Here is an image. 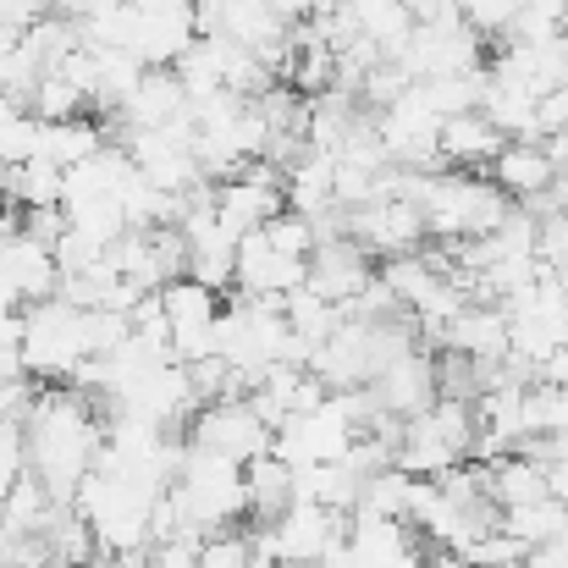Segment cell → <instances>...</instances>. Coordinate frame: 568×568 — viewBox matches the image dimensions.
<instances>
[{
  "label": "cell",
  "mask_w": 568,
  "mask_h": 568,
  "mask_svg": "<svg viewBox=\"0 0 568 568\" xmlns=\"http://www.w3.org/2000/svg\"><path fill=\"white\" fill-rule=\"evenodd\" d=\"M199 39V11L193 6H133L122 50H133L144 67H178Z\"/></svg>",
  "instance_id": "obj_16"
},
{
  "label": "cell",
  "mask_w": 568,
  "mask_h": 568,
  "mask_svg": "<svg viewBox=\"0 0 568 568\" xmlns=\"http://www.w3.org/2000/svg\"><path fill=\"white\" fill-rule=\"evenodd\" d=\"M497 525L536 552V547H547L552 536L568 530V503L564 497H536V503H519V508H497Z\"/></svg>",
  "instance_id": "obj_27"
},
{
  "label": "cell",
  "mask_w": 568,
  "mask_h": 568,
  "mask_svg": "<svg viewBox=\"0 0 568 568\" xmlns=\"http://www.w3.org/2000/svg\"><path fill=\"white\" fill-rule=\"evenodd\" d=\"M419 204H425V226H430V237H442V243L491 237V232L508 221V210H514V199L497 189L491 178H480V172H458V166L425 172Z\"/></svg>",
  "instance_id": "obj_2"
},
{
  "label": "cell",
  "mask_w": 568,
  "mask_h": 568,
  "mask_svg": "<svg viewBox=\"0 0 568 568\" xmlns=\"http://www.w3.org/2000/svg\"><path fill=\"white\" fill-rule=\"evenodd\" d=\"M17 33L11 28H0V94H6V83H11V72H17Z\"/></svg>",
  "instance_id": "obj_33"
},
{
  "label": "cell",
  "mask_w": 568,
  "mask_h": 568,
  "mask_svg": "<svg viewBox=\"0 0 568 568\" xmlns=\"http://www.w3.org/2000/svg\"><path fill=\"white\" fill-rule=\"evenodd\" d=\"M348 232L371 248V254H414L425 237H430V226H425V204L414 199V193H376V199H365V204H354L348 210Z\"/></svg>",
  "instance_id": "obj_12"
},
{
  "label": "cell",
  "mask_w": 568,
  "mask_h": 568,
  "mask_svg": "<svg viewBox=\"0 0 568 568\" xmlns=\"http://www.w3.org/2000/svg\"><path fill=\"white\" fill-rule=\"evenodd\" d=\"M491 183L508 199H547L558 183V161L547 155L541 139H508L503 155L491 161Z\"/></svg>",
  "instance_id": "obj_19"
},
{
  "label": "cell",
  "mask_w": 568,
  "mask_h": 568,
  "mask_svg": "<svg viewBox=\"0 0 568 568\" xmlns=\"http://www.w3.org/2000/svg\"><path fill=\"white\" fill-rule=\"evenodd\" d=\"M161 310H166V326H172V348L183 365H199L215 354V332H221V304H215V287L178 276L161 287Z\"/></svg>",
  "instance_id": "obj_13"
},
{
  "label": "cell",
  "mask_w": 568,
  "mask_h": 568,
  "mask_svg": "<svg viewBox=\"0 0 568 568\" xmlns=\"http://www.w3.org/2000/svg\"><path fill=\"white\" fill-rule=\"evenodd\" d=\"M199 564H204V536L199 530L150 541V552H144V568H199Z\"/></svg>",
  "instance_id": "obj_31"
},
{
  "label": "cell",
  "mask_w": 568,
  "mask_h": 568,
  "mask_svg": "<svg viewBox=\"0 0 568 568\" xmlns=\"http://www.w3.org/2000/svg\"><path fill=\"white\" fill-rule=\"evenodd\" d=\"M486 486H491V503L497 508H519V503L552 497L547 464L536 453H497V464H486Z\"/></svg>",
  "instance_id": "obj_24"
},
{
  "label": "cell",
  "mask_w": 568,
  "mask_h": 568,
  "mask_svg": "<svg viewBox=\"0 0 568 568\" xmlns=\"http://www.w3.org/2000/svg\"><path fill=\"white\" fill-rule=\"evenodd\" d=\"M116 116L128 122V133H133V128H166V122H183V116H189V83L178 78V67H150Z\"/></svg>",
  "instance_id": "obj_20"
},
{
  "label": "cell",
  "mask_w": 568,
  "mask_h": 568,
  "mask_svg": "<svg viewBox=\"0 0 568 568\" xmlns=\"http://www.w3.org/2000/svg\"><path fill=\"white\" fill-rule=\"evenodd\" d=\"M183 514H189L193 530L215 536V530H232L243 514H248V480H243V464L237 458H221L210 447H183V464H178V480H172Z\"/></svg>",
  "instance_id": "obj_5"
},
{
  "label": "cell",
  "mask_w": 568,
  "mask_h": 568,
  "mask_svg": "<svg viewBox=\"0 0 568 568\" xmlns=\"http://www.w3.org/2000/svg\"><path fill=\"white\" fill-rule=\"evenodd\" d=\"M475 436H480L475 403L442 392L430 408H419L414 419H403V436H397V469H408V475H419V480H436V475L458 469V464L475 453Z\"/></svg>",
  "instance_id": "obj_4"
},
{
  "label": "cell",
  "mask_w": 568,
  "mask_h": 568,
  "mask_svg": "<svg viewBox=\"0 0 568 568\" xmlns=\"http://www.w3.org/2000/svg\"><path fill=\"white\" fill-rule=\"evenodd\" d=\"M199 568H276V558H265L254 536L215 530V536H204V564Z\"/></svg>",
  "instance_id": "obj_30"
},
{
  "label": "cell",
  "mask_w": 568,
  "mask_h": 568,
  "mask_svg": "<svg viewBox=\"0 0 568 568\" xmlns=\"http://www.w3.org/2000/svg\"><path fill=\"white\" fill-rule=\"evenodd\" d=\"M282 189H287V204L298 215H321L337 204V155L332 150H304L287 172H282Z\"/></svg>",
  "instance_id": "obj_23"
},
{
  "label": "cell",
  "mask_w": 568,
  "mask_h": 568,
  "mask_svg": "<svg viewBox=\"0 0 568 568\" xmlns=\"http://www.w3.org/2000/svg\"><path fill=\"white\" fill-rule=\"evenodd\" d=\"M22 425H28V469L50 486L55 503H72L105 447V419L94 397L78 386H44L33 392Z\"/></svg>",
  "instance_id": "obj_1"
},
{
  "label": "cell",
  "mask_w": 568,
  "mask_h": 568,
  "mask_svg": "<svg viewBox=\"0 0 568 568\" xmlns=\"http://www.w3.org/2000/svg\"><path fill=\"white\" fill-rule=\"evenodd\" d=\"M343 536H348V519L337 508H321V503H287L276 519H260V530H254L260 552L276 558V568L321 564Z\"/></svg>",
  "instance_id": "obj_10"
},
{
  "label": "cell",
  "mask_w": 568,
  "mask_h": 568,
  "mask_svg": "<svg viewBox=\"0 0 568 568\" xmlns=\"http://www.w3.org/2000/svg\"><path fill=\"white\" fill-rule=\"evenodd\" d=\"M547 199H552V210H568V166L558 172V183H552V193H547Z\"/></svg>",
  "instance_id": "obj_34"
},
{
  "label": "cell",
  "mask_w": 568,
  "mask_h": 568,
  "mask_svg": "<svg viewBox=\"0 0 568 568\" xmlns=\"http://www.w3.org/2000/svg\"><path fill=\"white\" fill-rule=\"evenodd\" d=\"M365 282H371V248H365L354 232L321 237V243L310 248V282H304V287H315L321 298L354 304V298L365 293Z\"/></svg>",
  "instance_id": "obj_17"
},
{
  "label": "cell",
  "mask_w": 568,
  "mask_h": 568,
  "mask_svg": "<svg viewBox=\"0 0 568 568\" xmlns=\"http://www.w3.org/2000/svg\"><path fill=\"white\" fill-rule=\"evenodd\" d=\"M100 150H105L100 122H89V116L44 122V116H39V155H44V161H55L61 172H67V166H78V161H89V155H100Z\"/></svg>",
  "instance_id": "obj_25"
},
{
  "label": "cell",
  "mask_w": 568,
  "mask_h": 568,
  "mask_svg": "<svg viewBox=\"0 0 568 568\" xmlns=\"http://www.w3.org/2000/svg\"><path fill=\"white\" fill-rule=\"evenodd\" d=\"M28 111L44 116V122H67V116H83V111H94V105H89V89H83L72 72H50V78L33 83Z\"/></svg>",
  "instance_id": "obj_29"
},
{
  "label": "cell",
  "mask_w": 568,
  "mask_h": 568,
  "mask_svg": "<svg viewBox=\"0 0 568 568\" xmlns=\"http://www.w3.org/2000/svg\"><path fill=\"white\" fill-rule=\"evenodd\" d=\"M503 144H508V133L486 111H458L442 122V166H458V172L491 166L503 155Z\"/></svg>",
  "instance_id": "obj_22"
},
{
  "label": "cell",
  "mask_w": 568,
  "mask_h": 568,
  "mask_svg": "<svg viewBox=\"0 0 568 568\" xmlns=\"http://www.w3.org/2000/svg\"><path fill=\"white\" fill-rule=\"evenodd\" d=\"M94 359L89 348V310L72 298H39L22 315V371L39 381H72V371Z\"/></svg>",
  "instance_id": "obj_6"
},
{
  "label": "cell",
  "mask_w": 568,
  "mask_h": 568,
  "mask_svg": "<svg viewBox=\"0 0 568 568\" xmlns=\"http://www.w3.org/2000/svg\"><path fill=\"white\" fill-rule=\"evenodd\" d=\"M0 199H6V161H0Z\"/></svg>",
  "instance_id": "obj_35"
},
{
  "label": "cell",
  "mask_w": 568,
  "mask_h": 568,
  "mask_svg": "<svg viewBox=\"0 0 568 568\" xmlns=\"http://www.w3.org/2000/svg\"><path fill=\"white\" fill-rule=\"evenodd\" d=\"M359 436H365V425L354 419V408L343 403V392H326V403H315L304 414H287L276 425V447L271 453H282L293 469H304V464H337V458L354 453Z\"/></svg>",
  "instance_id": "obj_8"
},
{
  "label": "cell",
  "mask_w": 568,
  "mask_h": 568,
  "mask_svg": "<svg viewBox=\"0 0 568 568\" xmlns=\"http://www.w3.org/2000/svg\"><path fill=\"white\" fill-rule=\"evenodd\" d=\"M44 17H55V0H0V28H11L17 39L39 28Z\"/></svg>",
  "instance_id": "obj_32"
},
{
  "label": "cell",
  "mask_w": 568,
  "mask_h": 568,
  "mask_svg": "<svg viewBox=\"0 0 568 568\" xmlns=\"http://www.w3.org/2000/svg\"><path fill=\"white\" fill-rule=\"evenodd\" d=\"M371 392H376V403L386 414H397V419H414L419 408H430L436 397H442V371L414 348V354H403V359H392L376 381H371Z\"/></svg>",
  "instance_id": "obj_18"
},
{
  "label": "cell",
  "mask_w": 568,
  "mask_h": 568,
  "mask_svg": "<svg viewBox=\"0 0 568 568\" xmlns=\"http://www.w3.org/2000/svg\"><path fill=\"white\" fill-rule=\"evenodd\" d=\"M310 282V254H287L276 243H265V232H248L237 243V271H232V287L243 298H271L282 304L287 293H298Z\"/></svg>",
  "instance_id": "obj_15"
},
{
  "label": "cell",
  "mask_w": 568,
  "mask_h": 568,
  "mask_svg": "<svg viewBox=\"0 0 568 568\" xmlns=\"http://www.w3.org/2000/svg\"><path fill=\"white\" fill-rule=\"evenodd\" d=\"M243 480H248V514L254 519H276L287 503H293V464L282 453H260L243 464Z\"/></svg>",
  "instance_id": "obj_26"
},
{
  "label": "cell",
  "mask_w": 568,
  "mask_h": 568,
  "mask_svg": "<svg viewBox=\"0 0 568 568\" xmlns=\"http://www.w3.org/2000/svg\"><path fill=\"white\" fill-rule=\"evenodd\" d=\"M282 204H287V189H282V178H276L271 161H254V166H243L237 178L215 183V215H221V226H226L232 237L260 232L271 215H282Z\"/></svg>",
  "instance_id": "obj_14"
},
{
  "label": "cell",
  "mask_w": 568,
  "mask_h": 568,
  "mask_svg": "<svg viewBox=\"0 0 568 568\" xmlns=\"http://www.w3.org/2000/svg\"><path fill=\"white\" fill-rule=\"evenodd\" d=\"M442 111L425 100L419 83H408L397 100H386L376 111V133L386 144V161L392 166H408V172H442Z\"/></svg>",
  "instance_id": "obj_9"
},
{
  "label": "cell",
  "mask_w": 568,
  "mask_h": 568,
  "mask_svg": "<svg viewBox=\"0 0 568 568\" xmlns=\"http://www.w3.org/2000/svg\"><path fill=\"white\" fill-rule=\"evenodd\" d=\"M61 193H67V172L44 155L6 166V199L17 210H50V204H61Z\"/></svg>",
  "instance_id": "obj_28"
},
{
  "label": "cell",
  "mask_w": 568,
  "mask_h": 568,
  "mask_svg": "<svg viewBox=\"0 0 568 568\" xmlns=\"http://www.w3.org/2000/svg\"><path fill=\"white\" fill-rule=\"evenodd\" d=\"M564 33H568V17H564Z\"/></svg>",
  "instance_id": "obj_36"
},
{
  "label": "cell",
  "mask_w": 568,
  "mask_h": 568,
  "mask_svg": "<svg viewBox=\"0 0 568 568\" xmlns=\"http://www.w3.org/2000/svg\"><path fill=\"white\" fill-rule=\"evenodd\" d=\"M215 359H226V371L248 392L271 365L293 359V326L282 315V304L271 298H243L232 310H221V332H215Z\"/></svg>",
  "instance_id": "obj_3"
},
{
  "label": "cell",
  "mask_w": 568,
  "mask_h": 568,
  "mask_svg": "<svg viewBox=\"0 0 568 568\" xmlns=\"http://www.w3.org/2000/svg\"><path fill=\"white\" fill-rule=\"evenodd\" d=\"M442 348L464 354V359H508V315L503 304H464L447 326H442Z\"/></svg>",
  "instance_id": "obj_21"
},
{
  "label": "cell",
  "mask_w": 568,
  "mask_h": 568,
  "mask_svg": "<svg viewBox=\"0 0 568 568\" xmlns=\"http://www.w3.org/2000/svg\"><path fill=\"white\" fill-rule=\"evenodd\" d=\"M193 447H210V453H221V458H237V464H248V458H260V453H271L276 447V425L254 408V397L248 392H232V397H215V403H204L199 414H193Z\"/></svg>",
  "instance_id": "obj_11"
},
{
  "label": "cell",
  "mask_w": 568,
  "mask_h": 568,
  "mask_svg": "<svg viewBox=\"0 0 568 568\" xmlns=\"http://www.w3.org/2000/svg\"><path fill=\"white\" fill-rule=\"evenodd\" d=\"M503 315H508V354L536 371L547 354H558L568 343V287L552 271L541 282L519 287L514 298H503Z\"/></svg>",
  "instance_id": "obj_7"
}]
</instances>
